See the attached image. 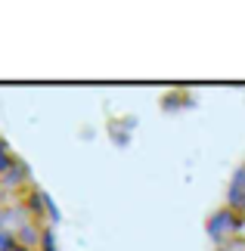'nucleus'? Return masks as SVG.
<instances>
[{
	"label": "nucleus",
	"instance_id": "1",
	"mask_svg": "<svg viewBox=\"0 0 245 251\" xmlns=\"http://www.w3.org/2000/svg\"><path fill=\"white\" fill-rule=\"evenodd\" d=\"M239 226H242V217H239L233 208H227V205L218 208V211L208 217V224H205V229H208V239H211L218 248H227L233 239L239 236Z\"/></svg>",
	"mask_w": 245,
	"mask_h": 251
},
{
	"label": "nucleus",
	"instance_id": "2",
	"mask_svg": "<svg viewBox=\"0 0 245 251\" xmlns=\"http://www.w3.org/2000/svg\"><path fill=\"white\" fill-rule=\"evenodd\" d=\"M41 239H44V236H41V226L31 224V220L16 229V242L22 245V248H28V251H34L37 245H41Z\"/></svg>",
	"mask_w": 245,
	"mask_h": 251
},
{
	"label": "nucleus",
	"instance_id": "3",
	"mask_svg": "<svg viewBox=\"0 0 245 251\" xmlns=\"http://www.w3.org/2000/svg\"><path fill=\"white\" fill-rule=\"evenodd\" d=\"M16 165H19V158L13 155V149H9L3 140H0V180H3V177H6V174L13 171Z\"/></svg>",
	"mask_w": 245,
	"mask_h": 251
}]
</instances>
